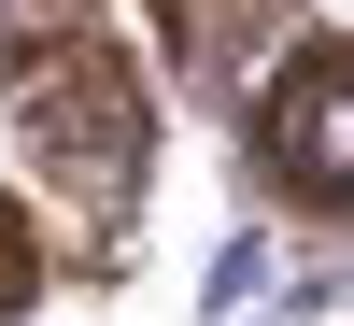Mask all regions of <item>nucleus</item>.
<instances>
[{
    "label": "nucleus",
    "mask_w": 354,
    "mask_h": 326,
    "mask_svg": "<svg viewBox=\"0 0 354 326\" xmlns=\"http://www.w3.org/2000/svg\"><path fill=\"white\" fill-rule=\"evenodd\" d=\"M28 298H43V227H28L15 199H0V326H15Z\"/></svg>",
    "instance_id": "obj_3"
},
{
    "label": "nucleus",
    "mask_w": 354,
    "mask_h": 326,
    "mask_svg": "<svg viewBox=\"0 0 354 326\" xmlns=\"http://www.w3.org/2000/svg\"><path fill=\"white\" fill-rule=\"evenodd\" d=\"M0 100H15L28 156L57 170V199L113 242L128 199H142V156H156V100H142V71L100 43V28H28V43L0 57Z\"/></svg>",
    "instance_id": "obj_1"
},
{
    "label": "nucleus",
    "mask_w": 354,
    "mask_h": 326,
    "mask_svg": "<svg viewBox=\"0 0 354 326\" xmlns=\"http://www.w3.org/2000/svg\"><path fill=\"white\" fill-rule=\"evenodd\" d=\"M255 156H270V185L298 199L312 227L340 213V170H354V57H340V28L283 43L270 100H255Z\"/></svg>",
    "instance_id": "obj_2"
}]
</instances>
